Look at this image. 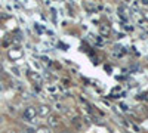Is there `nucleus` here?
Here are the masks:
<instances>
[{"instance_id": "1", "label": "nucleus", "mask_w": 148, "mask_h": 133, "mask_svg": "<svg viewBox=\"0 0 148 133\" xmlns=\"http://www.w3.org/2000/svg\"><path fill=\"white\" fill-rule=\"evenodd\" d=\"M36 108H33V106H28V108H25L24 110V120H27V121H33L34 118H36Z\"/></svg>"}, {"instance_id": "2", "label": "nucleus", "mask_w": 148, "mask_h": 133, "mask_svg": "<svg viewBox=\"0 0 148 133\" xmlns=\"http://www.w3.org/2000/svg\"><path fill=\"white\" fill-rule=\"evenodd\" d=\"M49 111H50V108H49V106H46V105H42L40 108H39V114L43 115V117H45V115H48Z\"/></svg>"}, {"instance_id": "3", "label": "nucleus", "mask_w": 148, "mask_h": 133, "mask_svg": "<svg viewBox=\"0 0 148 133\" xmlns=\"http://www.w3.org/2000/svg\"><path fill=\"white\" fill-rule=\"evenodd\" d=\"M49 123L52 124V126H56V124H58L59 121H58V118H56V117H50V120H49Z\"/></svg>"}, {"instance_id": "4", "label": "nucleus", "mask_w": 148, "mask_h": 133, "mask_svg": "<svg viewBox=\"0 0 148 133\" xmlns=\"http://www.w3.org/2000/svg\"><path fill=\"white\" fill-rule=\"evenodd\" d=\"M39 133H48V130H46V129H40Z\"/></svg>"}, {"instance_id": "5", "label": "nucleus", "mask_w": 148, "mask_h": 133, "mask_svg": "<svg viewBox=\"0 0 148 133\" xmlns=\"http://www.w3.org/2000/svg\"><path fill=\"white\" fill-rule=\"evenodd\" d=\"M7 133H18V132H16V130H9Z\"/></svg>"}, {"instance_id": "6", "label": "nucleus", "mask_w": 148, "mask_h": 133, "mask_svg": "<svg viewBox=\"0 0 148 133\" xmlns=\"http://www.w3.org/2000/svg\"><path fill=\"white\" fill-rule=\"evenodd\" d=\"M147 18H148V13H147Z\"/></svg>"}]
</instances>
